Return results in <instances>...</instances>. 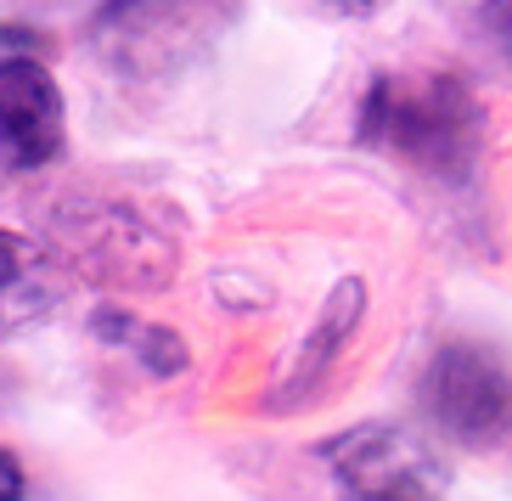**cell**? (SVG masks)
Wrapping results in <instances>:
<instances>
[{
	"label": "cell",
	"instance_id": "2",
	"mask_svg": "<svg viewBox=\"0 0 512 501\" xmlns=\"http://www.w3.org/2000/svg\"><path fill=\"white\" fill-rule=\"evenodd\" d=\"M417 400L428 411V423L467 451L501 445L512 434V372L484 344H467V338L439 344L434 361L422 366Z\"/></svg>",
	"mask_w": 512,
	"mask_h": 501
},
{
	"label": "cell",
	"instance_id": "4",
	"mask_svg": "<svg viewBox=\"0 0 512 501\" xmlns=\"http://www.w3.org/2000/svg\"><path fill=\"white\" fill-rule=\"evenodd\" d=\"M332 479L344 501H439L445 496V468L439 456L389 423H366L327 451Z\"/></svg>",
	"mask_w": 512,
	"mask_h": 501
},
{
	"label": "cell",
	"instance_id": "5",
	"mask_svg": "<svg viewBox=\"0 0 512 501\" xmlns=\"http://www.w3.org/2000/svg\"><path fill=\"white\" fill-rule=\"evenodd\" d=\"M62 152V91L34 57H0V158L40 169Z\"/></svg>",
	"mask_w": 512,
	"mask_h": 501
},
{
	"label": "cell",
	"instance_id": "3",
	"mask_svg": "<svg viewBox=\"0 0 512 501\" xmlns=\"http://www.w3.org/2000/svg\"><path fill=\"white\" fill-rule=\"evenodd\" d=\"M214 40L209 0H113L91 23V51L119 79H164Z\"/></svg>",
	"mask_w": 512,
	"mask_h": 501
},
{
	"label": "cell",
	"instance_id": "8",
	"mask_svg": "<svg viewBox=\"0 0 512 501\" xmlns=\"http://www.w3.org/2000/svg\"><path fill=\"white\" fill-rule=\"evenodd\" d=\"M29 496V479H23V462H17L6 445H0V501H23Z\"/></svg>",
	"mask_w": 512,
	"mask_h": 501
},
{
	"label": "cell",
	"instance_id": "1",
	"mask_svg": "<svg viewBox=\"0 0 512 501\" xmlns=\"http://www.w3.org/2000/svg\"><path fill=\"white\" fill-rule=\"evenodd\" d=\"M355 136L434 181H473L484 152V102L456 74H377Z\"/></svg>",
	"mask_w": 512,
	"mask_h": 501
},
{
	"label": "cell",
	"instance_id": "10",
	"mask_svg": "<svg viewBox=\"0 0 512 501\" xmlns=\"http://www.w3.org/2000/svg\"><path fill=\"white\" fill-rule=\"evenodd\" d=\"M316 6H327V12H344V17H361V12H377L383 0H316Z\"/></svg>",
	"mask_w": 512,
	"mask_h": 501
},
{
	"label": "cell",
	"instance_id": "6",
	"mask_svg": "<svg viewBox=\"0 0 512 501\" xmlns=\"http://www.w3.org/2000/svg\"><path fill=\"white\" fill-rule=\"evenodd\" d=\"M57 293H62L57 259L40 243L17 237V231H0V338L40 321L57 304Z\"/></svg>",
	"mask_w": 512,
	"mask_h": 501
},
{
	"label": "cell",
	"instance_id": "9",
	"mask_svg": "<svg viewBox=\"0 0 512 501\" xmlns=\"http://www.w3.org/2000/svg\"><path fill=\"white\" fill-rule=\"evenodd\" d=\"M484 23H490V34H496L501 57L512 62V0H490V6H484Z\"/></svg>",
	"mask_w": 512,
	"mask_h": 501
},
{
	"label": "cell",
	"instance_id": "7",
	"mask_svg": "<svg viewBox=\"0 0 512 501\" xmlns=\"http://www.w3.org/2000/svg\"><path fill=\"white\" fill-rule=\"evenodd\" d=\"M96 333H102L107 344L136 350V361H147L158 378H169V372H181V366H186V344H181V338L164 333V327H147V321H136V316L102 310V316H96Z\"/></svg>",
	"mask_w": 512,
	"mask_h": 501
}]
</instances>
